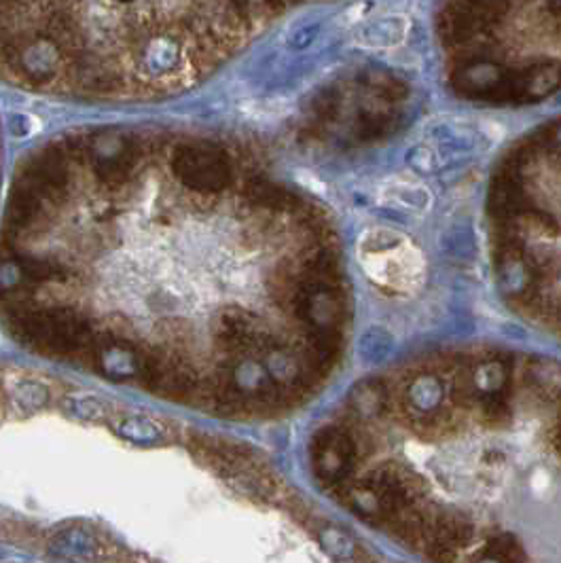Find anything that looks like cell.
<instances>
[{
	"label": "cell",
	"mask_w": 561,
	"mask_h": 563,
	"mask_svg": "<svg viewBox=\"0 0 561 563\" xmlns=\"http://www.w3.org/2000/svg\"><path fill=\"white\" fill-rule=\"evenodd\" d=\"M439 34L464 95L515 102L561 87V4H453Z\"/></svg>",
	"instance_id": "3957f363"
},
{
	"label": "cell",
	"mask_w": 561,
	"mask_h": 563,
	"mask_svg": "<svg viewBox=\"0 0 561 563\" xmlns=\"http://www.w3.org/2000/svg\"><path fill=\"white\" fill-rule=\"evenodd\" d=\"M485 557L493 559L498 563H528L525 562V553L521 549V544L508 536V534H498L493 536L487 544H485Z\"/></svg>",
	"instance_id": "5b68a950"
},
{
	"label": "cell",
	"mask_w": 561,
	"mask_h": 563,
	"mask_svg": "<svg viewBox=\"0 0 561 563\" xmlns=\"http://www.w3.org/2000/svg\"><path fill=\"white\" fill-rule=\"evenodd\" d=\"M288 9L273 2H0V80L66 100H163L210 79Z\"/></svg>",
	"instance_id": "7a4b0ae2"
},
{
	"label": "cell",
	"mask_w": 561,
	"mask_h": 563,
	"mask_svg": "<svg viewBox=\"0 0 561 563\" xmlns=\"http://www.w3.org/2000/svg\"><path fill=\"white\" fill-rule=\"evenodd\" d=\"M326 210L216 134L80 127L19 163L0 326L28 352L225 417L314 399L354 305Z\"/></svg>",
	"instance_id": "6da1fadb"
},
{
	"label": "cell",
	"mask_w": 561,
	"mask_h": 563,
	"mask_svg": "<svg viewBox=\"0 0 561 563\" xmlns=\"http://www.w3.org/2000/svg\"><path fill=\"white\" fill-rule=\"evenodd\" d=\"M51 551L64 557L68 555V557H79V559H93L100 555V542L87 530H68V532H62L53 540Z\"/></svg>",
	"instance_id": "277c9868"
}]
</instances>
